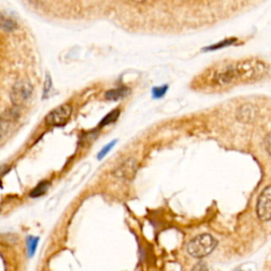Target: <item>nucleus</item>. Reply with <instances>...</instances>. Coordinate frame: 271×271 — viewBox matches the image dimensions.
<instances>
[{
	"label": "nucleus",
	"instance_id": "obj_1",
	"mask_svg": "<svg viewBox=\"0 0 271 271\" xmlns=\"http://www.w3.org/2000/svg\"><path fill=\"white\" fill-rule=\"evenodd\" d=\"M208 81L209 84L214 87H226L235 83L246 82L241 62L217 68L211 72Z\"/></svg>",
	"mask_w": 271,
	"mask_h": 271
},
{
	"label": "nucleus",
	"instance_id": "obj_2",
	"mask_svg": "<svg viewBox=\"0 0 271 271\" xmlns=\"http://www.w3.org/2000/svg\"><path fill=\"white\" fill-rule=\"evenodd\" d=\"M217 242L210 234H201L193 238L187 245V252L191 257L196 259H202L215 249Z\"/></svg>",
	"mask_w": 271,
	"mask_h": 271
},
{
	"label": "nucleus",
	"instance_id": "obj_3",
	"mask_svg": "<svg viewBox=\"0 0 271 271\" xmlns=\"http://www.w3.org/2000/svg\"><path fill=\"white\" fill-rule=\"evenodd\" d=\"M33 92V86L27 81H19L16 83L10 93L11 102L15 107H19L24 105L32 95Z\"/></svg>",
	"mask_w": 271,
	"mask_h": 271
},
{
	"label": "nucleus",
	"instance_id": "obj_4",
	"mask_svg": "<svg viewBox=\"0 0 271 271\" xmlns=\"http://www.w3.org/2000/svg\"><path fill=\"white\" fill-rule=\"evenodd\" d=\"M72 113V108L68 104H64L50 111L46 117V123L51 126H62L65 125Z\"/></svg>",
	"mask_w": 271,
	"mask_h": 271
},
{
	"label": "nucleus",
	"instance_id": "obj_5",
	"mask_svg": "<svg viewBox=\"0 0 271 271\" xmlns=\"http://www.w3.org/2000/svg\"><path fill=\"white\" fill-rule=\"evenodd\" d=\"M257 213L261 220H271V185L265 187L259 196Z\"/></svg>",
	"mask_w": 271,
	"mask_h": 271
},
{
	"label": "nucleus",
	"instance_id": "obj_6",
	"mask_svg": "<svg viewBox=\"0 0 271 271\" xmlns=\"http://www.w3.org/2000/svg\"><path fill=\"white\" fill-rule=\"evenodd\" d=\"M18 118H19V111L17 107L8 109L2 116H0V140L7 135L10 127L17 121Z\"/></svg>",
	"mask_w": 271,
	"mask_h": 271
},
{
	"label": "nucleus",
	"instance_id": "obj_7",
	"mask_svg": "<svg viewBox=\"0 0 271 271\" xmlns=\"http://www.w3.org/2000/svg\"><path fill=\"white\" fill-rule=\"evenodd\" d=\"M137 171V163L134 159H127L122 164H120L116 171L114 172V175L118 178L129 180L132 179Z\"/></svg>",
	"mask_w": 271,
	"mask_h": 271
},
{
	"label": "nucleus",
	"instance_id": "obj_8",
	"mask_svg": "<svg viewBox=\"0 0 271 271\" xmlns=\"http://www.w3.org/2000/svg\"><path fill=\"white\" fill-rule=\"evenodd\" d=\"M258 116V109L252 104H245L236 110V119L245 124L252 123Z\"/></svg>",
	"mask_w": 271,
	"mask_h": 271
},
{
	"label": "nucleus",
	"instance_id": "obj_9",
	"mask_svg": "<svg viewBox=\"0 0 271 271\" xmlns=\"http://www.w3.org/2000/svg\"><path fill=\"white\" fill-rule=\"evenodd\" d=\"M131 93L130 88L127 87H120L116 89H110L105 93V98L109 101H118L121 99L126 98Z\"/></svg>",
	"mask_w": 271,
	"mask_h": 271
},
{
	"label": "nucleus",
	"instance_id": "obj_10",
	"mask_svg": "<svg viewBox=\"0 0 271 271\" xmlns=\"http://www.w3.org/2000/svg\"><path fill=\"white\" fill-rule=\"evenodd\" d=\"M0 29L5 32H13L17 29V24L10 16L5 14H0Z\"/></svg>",
	"mask_w": 271,
	"mask_h": 271
},
{
	"label": "nucleus",
	"instance_id": "obj_11",
	"mask_svg": "<svg viewBox=\"0 0 271 271\" xmlns=\"http://www.w3.org/2000/svg\"><path fill=\"white\" fill-rule=\"evenodd\" d=\"M237 41V38L233 37V38H227L225 40H221L213 46L210 47H206L203 49V51H214V50H218V49H222V48H226V47H230L232 45H234Z\"/></svg>",
	"mask_w": 271,
	"mask_h": 271
},
{
	"label": "nucleus",
	"instance_id": "obj_12",
	"mask_svg": "<svg viewBox=\"0 0 271 271\" xmlns=\"http://www.w3.org/2000/svg\"><path fill=\"white\" fill-rule=\"evenodd\" d=\"M50 184H51V183H50L49 181H43V182H40V183L37 184V185L35 186V189H34L33 191H32V192L30 193V196H31V197H39V196L44 195V194L47 192V191H48V189H49Z\"/></svg>",
	"mask_w": 271,
	"mask_h": 271
},
{
	"label": "nucleus",
	"instance_id": "obj_13",
	"mask_svg": "<svg viewBox=\"0 0 271 271\" xmlns=\"http://www.w3.org/2000/svg\"><path fill=\"white\" fill-rule=\"evenodd\" d=\"M120 116V110L119 109H115L111 111V113H109L108 115H106V117L101 121L100 123V126H105V125H108L110 123H114L117 121V119L119 118Z\"/></svg>",
	"mask_w": 271,
	"mask_h": 271
},
{
	"label": "nucleus",
	"instance_id": "obj_14",
	"mask_svg": "<svg viewBox=\"0 0 271 271\" xmlns=\"http://www.w3.org/2000/svg\"><path fill=\"white\" fill-rule=\"evenodd\" d=\"M27 244H28V249H29V256L33 257L35 251H36L37 244H38V237L29 236L28 240H27Z\"/></svg>",
	"mask_w": 271,
	"mask_h": 271
},
{
	"label": "nucleus",
	"instance_id": "obj_15",
	"mask_svg": "<svg viewBox=\"0 0 271 271\" xmlns=\"http://www.w3.org/2000/svg\"><path fill=\"white\" fill-rule=\"evenodd\" d=\"M168 86H161V87H155L153 88V97L155 99H160L168 91Z\"/></svg>",
	"mask_w": 271,
	"mask_h": 271
},
{
	"label": "nucleus",
	"instance_id": "obj_16",
	"mask_svg": "<svg viewBox=\"0 0 271 271\" xmlns=\"http://www.w3.org/2000/svg\"><path fill=\"white\" fill-rule=\"evenodd\" d=\"M116 143H117V141L115 140V141H113V142H111V143H109V144L108 145H106L101 152H100V154H99V156H98V158L99 159H102V158H104L107 154H108V152L111 150V149H113L114 147H115V144H116Z\"/></svg>",
	"mask_w": 271,
	"mask_h": 271
},
{
	"label": "nucleus",
	"instance_id": "obj_17",
	"mask_svg": "<svg viewBox=\"0 0 271 271\" xmlns=\"http://www.w3.org/2000/svg\"><path fill=\"white\" fill-rule=\"evenodd\" d=\"M52 86V82H51V77L49 75H47L46 78V83H45V90H44V97L46 98L48 95V92H49L50 88Z\"/></svg>",
	"mask_w": 271,
	"mask_h": 271
},
{
	"label": "nucleus",
	"instance_id": "obj_18",
	"mask_svg": "<svg viewBox=\"0 0 271 271\" xmlns=\"http://www.w3.org/2000/svg\"><path fill=\"white\" fill-rule=\"evenodd\" d=\"M192 271H209V268L204 262H199L193 267Z\"/></svg>",
	"mask_w": 271,
	"mask_h": 271
},
{
	"label": "nucleus",
	"instance_id": "obj_19",
	"mask_svg": "<svg viewBox=\"0 0 271 271\" xmlns=\"http://www.w3.org/2000/svg\"><path fill=\"white\" fill-rule=\"evenodd\" d=\"M265 148L268 154L271 156V132L265 138Z\"/></svg>",
	"mask_w": 271,
	"mask_h": 271
}]
</instances>
